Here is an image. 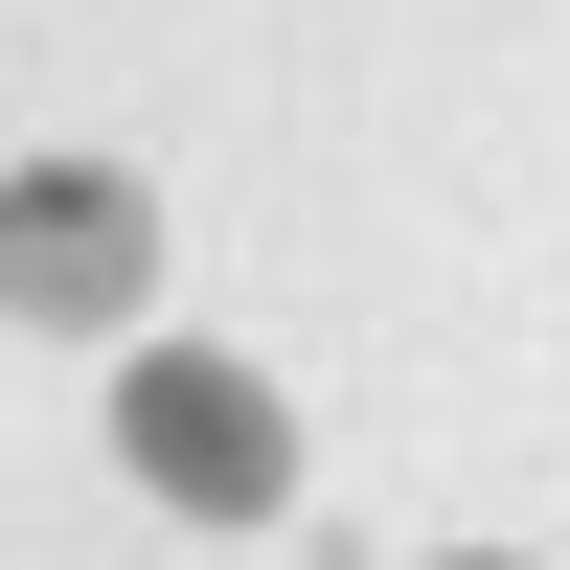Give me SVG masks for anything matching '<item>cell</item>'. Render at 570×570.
<instances>
[{"label":"cell","mask_w":570,"mask_h":570,"mask_svg":"<svg viewBox=\"0 0 570 570\" xmlns=\"http://www.w3.org/2000/svg\"><path fill=\"white\" fill-rule=\"evenodd\" d=\"M137 274H160V206H137L115 160H23L0 183V320H137Z\"/></svg>","instance_id":"2"},{"label":"cell","mask_w":570,"mask_h":570,"mask_svg":"<svg viewBox=\"0 0 570 570\" xmlns=\"http://www.w3.org/2000/svg\"><path fill=\"white\" fill-rule=\"evenodd\" d=\"M115 456L160 502H206V525H274V502H297V411H274L252 365H206V343H137L115 365Z\"/></svg>","instance_id":"1"}]
</instances>
